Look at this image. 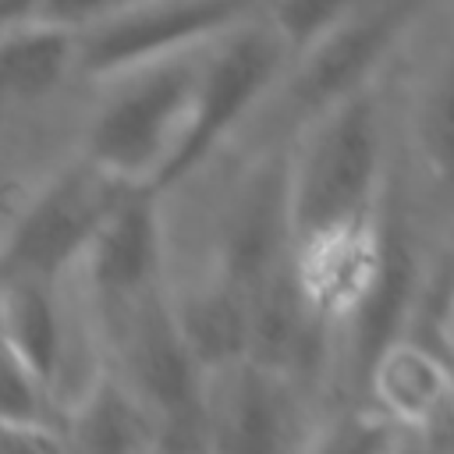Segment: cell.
Listing matches in <instances>:
<instances>
[{
	"label": "cell",
	"mask_w": 454,
	"mask_h": 454,
	"mask_svg": "<svg viewBox=\"0 0 454 454\" xmlns=\"http://www.w3.org/2000/svg\"><path fill=\"white\" fill-rule=\"evenodd\" d=\"M380 163V106L362 85L316 114V124H309V135L287 167L291 234L309 245H340L376 192Z\"/></svg>",
	"instance_id": "obj_1"
},
{
	"label": "cell",
	"mask_w": 454,
	"mask_h": 454,
	"mask_svg": "<svg viewBox=\"0 0 454 454\" xmlns=\"http://www.w3.org/2000/svg\"><path fill=\"white\" fill-rule=\"evenodd\" d=\"M209 43L117 71L121 85L99 103L89 124V163L114 181L167 174L195 114L202 53Z\"/></svg>",
	"instance_id": "obj_2"
},
{
	"label": "cell",
	"mask_w": 454,
	"mask_h": 454,
	"mask_svg": "<svg viewBox=\"0 0 454 454\" xmlns=\"http://www.w3.org/2000/svg\"><path fill=\"white\" fill-rule=\"evenodd\" d=\"M252 0H138L114 7L78 39V64L99 74L202 46L241 25Z\"/></svg>",
	"instance_id": "obj_3"
},
{
	"label": "cell",
	"mask_w": 454,
	"mask_h": 454,
	"mask_svg": "<svg viewBox=\"0 0 454 454\" xmlns=\"http://www.w3.org/2000/svg\"><path fill=\"white\" fill-rule=\"evenodd\" d=\"M415 142L440 181H454V35L429 64L415 99Z\"/></svg>",
	"instance_id": "obj_4"
},
{
	"label": "cell",
	"mask_w": 454,
	"mask_h": 454,
	"mask_svg": "<svg viewBox=\"0 0 454 454\" xmlns=\"http://www.w3.org/2000/svg\"><path fill=\"white\" fill-rule=\"evenodd\" d=\"M376 390L401 419H429L447 401V376L415 344H390L376 362Z\"/></svg>",
	"instance_id": "obj_5"
}]
</instances>
